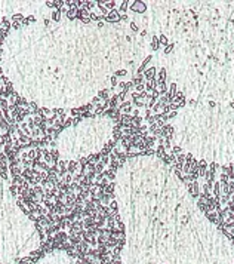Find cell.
I'll list each match as a JSON object with an SVG mask.
<instances>
[{
  "label": "cell",
  "mask_w": 234,
  "mask_h": 264,
  "mask_svg": "<svg viewBox=\"0 0 234 264\" xmlns=\"http://www.w3.org/2000/svg\"><path fill=\"white\" fill-rule=\"evenodd\" d=\"M52 18H54V21H59V18H61V12H59V11H55L54 15H52Z\"/></svg>",
  "instance_id": "3957f363"
},
{
  "label": "cell",
  "mask_w": 234,
  "mask_h": 264,
  "mask_svg": "<svg viewBox=\"0 0 234 264\" xmlns=\"http://www.w3.org/2000/svg\"><path fill=\"white\" fill-rule=\"evenodd\" d=\"M77 11H79V7H77V6H73V7H71V9H70V11H68V12H67V16H68V18H70V20H73Z\"/></svg>",
  "instance_id": "7a4b0ae2"
},
{
  "label": "cell",
  "mask_w": 234,
  "mask_h": 264,
  "mask_svg": "<svg viewBox=\"0 0 234 264\" xmlns=\"http://www.w3.org/2000/svg\"><path fill=\"white\" fill-rule=\"evenodd\" d=\"M77 162H74V160H71L70 163H68V166H67V172L70 174V175H73L74 172H76V169H77Z\"/></svg>",
  "instance_id": "6da1fadb"
},
{
  "label": "cell",
  "mask_w": 234,
  "mask_h": 264,
  "mask_svg": "<svg viewBox=\"0 0 234 264\" xmlns=\"http://www.w3.org/2000/svg\"><path fill=\"white\" fill-rule=\"evenodd\" d=\"M22 18H24L22 15H13V16H12V20H13V21H21Z\"/></svg>",
  "instance_id": "277c9868"
}]
</instances>
